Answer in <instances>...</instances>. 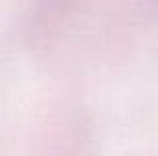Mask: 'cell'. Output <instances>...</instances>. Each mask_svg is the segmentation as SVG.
Returning a JSON list of instances; mask_svg holds the SVG:
<instances>
[]
</instances>
